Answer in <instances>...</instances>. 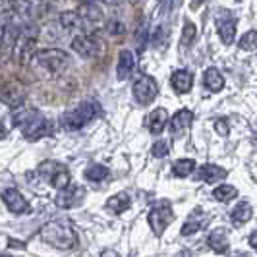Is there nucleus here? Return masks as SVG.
I'll use <instances>...</instances> for the list:
<instances>
[{
  "label": "nucleus",
  "mask_w": 257,
  "mask_h": 257,
  "mask_svg": "<svg viewBox=\"0 0 257 257\" xmlns=\"http://www.w3.org/2000/svg\"><path fill=\"white\" fill-rule=\"evenodd\" d=\"M14 124L20 126L22 132H24V138L27 142H37L45 136H51L52 134V122L43 116L39 110H33V108H27V110H22L14 116Z\"/></svg>",
  "instance_id": "obj_1"
},
{
  "label": "nucleus",
  "mask_w": 257,
  "mask_h": 257,
  "mask_svg": "<svg viewBox=\"0 0 257 257\" xmlns=\"http://www.w3.org/2000/svg\"><path fill=\"white\" fill-rule=\"evenodd\" d=\"M41 240L45 244L58 247V249H70L77 244L76 230L62 220H51L41 228Z\"/></svg>",
  "instance_id": "obj_2"
},
{
  "label": "nucleus",
  "mask_w": 257,
  "mask_h": 257,
  "mask_svg": "<svg viewBox=\"0 0 257 257\" xmlns=\"http://www.w3.org/2000/svg\"><path fill=\"white\" fill-rule=\"evenodd\" d=\"M33 66L49 76H58L70 66V54L62 49H45L33 54Z\"/></svg>",
  "instance_id": "obj_3"
},
{
  "label": "nucleus",
  "mask_w": 257,
  "mask_h": 257,
  "mask_svg": "<svg viewBox=\"0 0 257 257\" xmlns=\"http://www.w3.org/2000/svg\"><path fill=\"white\" fill-rule=\"evenodd\" d=\"M97 116H101V104L97 101H83L76 108L68 110L60 122L68 132H76L83 128L85 124H89L91 120H95Z\"/></svg>",
  "instance_id": "obj_4"
},
{
  "label": "nucleus",
  "mask_w": 257,
  "mask_h": 257,
  "mask_svg": "<svg viewBox=\"0 0 257 257\" xmlns=\"http://www.w3.org/2000/svg\"><path fill=\"white\" fill-rule=\"evenodd\" d=\"M147 220L153 228L155 236H163V232L167 230L168 224H172L174 220V211H172V203L168 199H159L155 201L151 209H149V215Z\"/></svg>",
  "instance_id": "obj_5"
},
{
  "label": "nucleus",
  "mask_w": 257,
  "mask_h": 257,
  "mask_svg": "<svg viewBox=\"0 0 257 257\" xmlns=\"http://www.w3.org/2000/svg\"><path fill=\"white\" fill-rule=\"evenodd\" d=\"M39 174L49 182L51 186L58 188V190H64V188H68L72 184L68 168L62 163H58V161H45V163H41L39 165Z\"/></svg>",
  "instance_id": "obj_6"
},
{
  "label": "nucleus",
  "mask_w": 257,
  "mask_h": 257,
  "mask_svg": "<svg viewBox=\"0 0 257 257\" xmlns=\"http://www.w3.org/2000/svg\"><path fill=\"white\" fill-rule=\"evenodd\" d=\"M77 14L81 18V24H83L85 31H97V29L103 27L104 14H103V8L97 2H83V4H79Z\"/></svg>",
  "instance_id": "obj_7"
},
{
  "label": "nucleus",
  "mask_w": 257,
  "mask_h": 257,
  "mask_svg": "<svg viewBox=\"0 0 257 257\" xmlns=\"http://www.w3.org/2000/svg\"><path fill=\"white\" fill-rule=\"evenodd\" d=\"M159 95L157 81L151 76H140L134 81V99L140 104H151Z\"/></svg>",
  "instance_id": "obj_8"
},
{
  "label": "nucleus",
  "mask_w": 257,
  "mask_h": 257,
  "mask_svg": "<svg viewBox=\"0 0 257 257\" xmlns=\"http://www.w3.org/2000/svg\"><path fill=\"white\" fill-rule=\"evenodd\" d=\"M35 45H37V29L35 27H24L22 37H20L16 49H14V56L18 58V62L26 64L27 60L31 58V52L35 49Z\"/></svg>",
  "instance_id": "obj_9"
},
{
  "label": "nucleus",
  "mask_w": 257,
  "mask_h": 257,
  "mask_svg": "<svg viewBox=\"0 0 257 257\" xmlns=\"http://www.w3.org/2000/svg\"><path fill=\"white\" fill-rule=\"evenodd\" d=\"M72 49H74L81 58H89L91 60V58L101 56L103 45H101L95 37L81 33V35H76V37L72 39Z\"/></svg>",
  "instance_id": "obj_10"
},
{
  "label": "nucleus",
  "mask_w": 257,
  "mask_h": 257,
  "mask_svg": "<svg viewBox=\"0 0 257 257\" xmlns=\"http://www.w3.org/2000/svg\"><path fill=\"white\" fill-rule=\"evenodd\" d=\"M85 197V188L81 184H70L68 188L60 190L54 197V203L60 209H72V207L79 205Z\"/></svg>",
  "instance_id": "obj_11"
},
{
  "label": "nucleus",
  "mask_w": 257,
  "mask_h": 257,
  "mask_svg": "<svg viewBox=\"0 0 257 257\" xmlns=\"http://www.w3.org/2000/svg\"><path fill=\"white\" fill-rule=\"evenodd\" d=\"M2 199H4L6 207L12 213H16V215H22V213H29L31 211V205L27 203L26 197L18 192V190H14V188H6L2 192Z\"/></svg>",
  "instance_id": "obj_12"
},
{
  "label": "nucleus",
  "mask_w": 257,
  "mask_h": 257,
  "mask_svg": "<svg viewBox=\"0 0 257 257\" xmlns=\"http://www.w3.org/2000/svg\"><path fill=\"white\" fill-rule=\"evenodd\" d=\"M217 29H219V37L224 45H232V41L236 37V18H232L228 12H220L217 18Z\"/></svg>",
  "instance_id": "obj_13"
},
{
  "label": "nucleus",
  "mask_w": 257,
  "mask_h": 257,
  "mask_svg": "<svg viewBox=\"0 0 257 257\" xmlns=\"http://www.w3.org/2000/svg\"><path fill=\"white\" fill-rule=\"evenodd\" d=\"M193 122V112L190 108H180L176 114L170 118V134L172 136H182L186 130L190 128V124Z\"/></svg>",
  "instance_id": "obj_14"
},
{
  "label": "nucleus",
  "mask_w": 257,
  "mask_h": 257,
  "mask_svg": "<svg viewBox=\"0 0 257 257\" xmlns=\"http://www.w3.org/2000/svg\"><path fill=\"white\" fill-rule=\"evenodd\" d=\"M207 244H209V247H211L215 253H226L228 247H230V242H228V230L222 228V226L215 228V230H211L209 238H207Z\"/></svg>",
  "instance_id": "obj_15"
},
{
  "label": "nucleus",
  "mask_w": 257,
  "mask_h": 257,
  "mask_svg": "<svg viewBox=\"0 0 257 257\" xmlns=\"http://www.w3.org/2000/svg\"><path fill=\"white\" fill-rule=\"evenodd\" d=\"M226 176H228V170L219 165H203L197 168V180L209 182V184H217V182L224 180Z\"/></svg>",
  "instance_id": "obj_16"
},
{
  "label": "nucleus",
  "mask_w": 257,
  "mask_h": 257,
  "mask_svg": "<svg viewBox=\"0 0 257 257\" xmlns=\"http://www.w3.org/2000/svg\"><path fill=\"white\" fill-rule=\"evenodd\" d=\"M134 68H136V58H134V52L132 51H122L118 56V66H116V77L120 81L128 79L134 74Z\"/></svg>",
  "instance_id": "obj_17"
},
{
  "label": "nucleus",
  "mask_w": 257,
  "mask_h": 257,
  "mask_svg": "<svg viewBox=\"0 0 257 257\" xmlns=\"http://www.w3.org/2000/svg\"><path fill=\"white\" fill-rule=\"evenodd\" d=\"M170 85L176 93H190L193 87V76L188 70H176L170 76Z\"/></svg>",
  "instance_id": "obj_18"
},
{
  "label": "nucleus",
  "mask_w": 257,
  "mask_h": 257,
  "mask_svg": "<svg viewBox=\"0 0 257 257\" xmlns=\"http://www.w3.org/2000/svg\"><path fill=\"white\" fill-rule=\"evenodd\" d=\"M168 124V112L167 108H155L151 114L147 116V126H149V132L153 134V136H161L163 134V130L167 128Z\"/></svg>",
  "instance_id": "obj_19"
},
{
  "label": "nucleus",
  "mask_w": 257,
  "mask_h": 257,
  "mask_svg": "<svg viewBox=\"0 0 257 257\" xmlns=\"http://www.w3.org/2000/svg\"><path fill=\"white\" fill-rule=\"evenodd\" d=\"M130 207H132V199H130L128 193L120 192L112 195L108 201H106V209L110 211V213H114V215H120V213H124V211H128Z\"/></svg>",
  "instance_id": "obj_20"
},
{
  "label": "nucleus",
  "mask_w": 257,
  "mask_h": 257,
  "mask_svg": "<svg viewBox=\"0 0 257 257\" xmlns=\"http://www.w3.org/2000/svg\"><path fill=\"white\" fill-rule=\"evenodd\" d=\"M203 85L209 91H220L224 87V77L220 74L217 68H207L205 74H203Z\"/></svg>",
  "instance_id": "obj_21"
},
{
  "label": "nucleus",
  "mask_w": 257,
  "mask_h": 257,
  "mask_svg": "<svg viewBox=\"0 0 257 257\" xmlns=\"http://www.w3.org/2000/svg\"><path fill=\"white\" fill-rule=\"evenodd\" d=\"M251 215H253V209H251V205L247 201H240L230 211V219L234 224H245L247 220L251 219Z\"/></svg>",
  "instance_id": "obj_22"
},
{
  "label": "nucleus",
  "mask_w": 257,
  "mask_h": 257,
  "mask_svg": "<svg viewBox=\"0 0 257 257\" xmlns=\"http://www.w3.org/2000/svg\"><path fill=\"white\" fill-rule=\"evenodd\" d=\"M60 26L64 27L66 31H74V29H83L81 18H79V14L74 12V10H66V12L60 14Z\"/></svg>",
  "instance_id": "obj_23"
},
{
  "label": "nucleus",
  "mask_w": 257,
  "mask_h": 257,
  "mask_svg": "<svg viewBox=\"0 0 257 257\" xmlns=\"http://www.w3.org/2000/svg\"><path fill=\"white\" fill-rule=\"evenodd\" d=\"M193 170H195V161H193V159H178V161L172 165V172H174V176H178V178L190 176Z\"/></svg>",
  "instance_id": "obj_24"
},
{
  "label": "nucleus",
  "mask_w": 257,
  "mask_h": 257,
  "mask_svg": "<svg viewBox=\"0 0 257 257\" xmlns=\"http://www.w3.org/2000/svg\"><path fill=\"white\" fill-rule=\"evenodd\" d=\"M2 101L6 104H10L14 108H18L20 104L26 101V93L22 89H10V87H4L2 91Z\"/></svg>",
  "instance_id": "obj_25"
},
{
  "label": "nucleus",
  "mask_w": 257,
  "mask_h": 257,
  "mask_svg": "<svg viewBox=\"0 0 257 257\" xmlns=\"http://www.w3.org/2000/svg\"><path fill=\"white\" fill-rule=\"evenodd\" d=\"M108 168L103 167V165H89L85 168V178L91 182H103L108 178Z\"/></svg>",
  "instance_id": "obj_26"
},
{
  "label": "nucleus",
  "mask_w": 257,
  "mask_h": 257,
  "mask_svg": "<svg viewBox=\"0 0 257 257\" xmlns=\"http://www.w3.org/2000/svg\"><path fill=\"white\" fill-rule=\"evenodd\" d=\"M238 195V190L234 188V186H228V184H222L219 188H215V192H213V197L220 201V203H226V201H230Z\"/></svg>",
  "instance_id": "obj_27"
},
{
  "label": "nucleus",
  "mask_w": 257,
  "mask_h": 257,
  "mask_svg": "<svg viewBox=\"0 0 257 257\" xmlns=\"http://www.w3.org/2000/svg\"><path fill=\"white\" fill-rule=\"evenodd\" d=\"M195 35H197L195 24H193V22H186V24H184V29H182V39H180L182 49H190L192 43L195 41Z\"/></svg>",
  "instance_id": "obj_28"
},
{
  "label": "nucleus",
  "mask_w": 257,
  "mask_h": 257,
  "mask_svg": "<svg viewBox=\"0 0 257 257\" xmlns=\"http://www.w3.org/2000/svg\"><path fill=\"white\" fill-rule=\"evenodd\" d=\"M240 49H242V51H255L257 49V29H249L244 37L240 39Z\"/></svg>",
  "instance_id": "obj_29"
},
{
  "label": "nucleus",
  "mask_w": 257,
  "mask_h": 257,
  "mask_svg": "<svg viewBox=\"0 0 257 257\" xmlns=\"http://www.w3.org/2000/svg\"><path fill=\"white\" fill-rule=\"evenodd\" d=\"M207 224V220H195L192 217V219L188 220V222H184V226H182V236H192L193 232L201 230L203 226Z\"/></svg>",
  "instance_id": "obj_30"
},
{
  "label": "nucleus",
  "mask_w": 257,
  "mask_h": 257,
  "mask_svg": "<svg viewBox=\"0 0 257 257\" xmlns=\"http://www.w3.org/2000/svg\"><path fill=\"white\" fill-rule=\"evenodd\" d=\"M168 151H170V145H168V142H165V140L155 142L153 147H151V153H153V157H157V159H161V157L168 155Z\"/></svg>",
  "instance_id": "obj_31"
},
{
  "label": "nucleus",
  "mask_w": 257,
  "mask_h": 257,
  "mask_svg": "<svg viewBox=\"0 0 257 257\" xmlns=\"http://www.w3.org/2000/svg\"><path fill=\"white\" fill-rule=\"evenodd\" d=\"M165 35H167L165 26H157L153 29V33H151V43H153L155 47H161L165 43Z\"/></svg>",
  "instance_id": "obj_32"
},
{
  "label": "nucleus",
  "mask_w": 257,
  "mask_h": 257,
  "mask_svg": "<svg viewBox=\"0 0 257 257\" xmlns=\"http://www.w3.org/2000/svg\"><path fill=\"white\" fill-rule=\"evenodd\" d=\"M106 29H108V33L110 35H114V37H118V35H124V24L122 22H118V20H110L108 22V26H106Z\"/></svg>",
  "instance_id": "obj_33"
},
{
  "label": "nucleus",
  "mask_w": 257,
  "mask_h": 257,
  "mask_svg": "<svg viewBox=\"0 0 257 257\" xmlns=\"http://www.w3.org/2000/svg\"><path fill=\"white\" fill-rule=\"evenodd\" d=\"M215 130H217L220 136L224 138V136H228L230 126H228V122H226V120H222V118H220V120H217V122H215Z\"/></svg>",
  "instance_id": "obj_34"
},
{
  "label": "nucleus",
  "mask_w": 257,
  "mask_h": 257,
  "mask_svg": "<svg viewBox=\"0 0 257 257\" xmlns=\"http://www.w3.org/2000/svg\"><path fill=\"white\" fill-rule=\"evenodd\" d=\"M145 37H147V27L142 26V27H140V31L136 33V39L140 41V45H142V47L145 45Z\"/></svg>",
  "instance_id": "obj_35"
},
{
  "label": "nucleus",
  "mask_w": 257,
  "mask_h": 257,
  "mask_svg": "<svg viewBox=\"0 0 257 257\" xmlns=\"http://www.w3.org/2000/svg\"><path fill=\"white\" fill-rule=\"evenodd\" d=\"M101 257H120V253L114 251V249H104L103 253H101Z\"/></svg>",
  "instance_id": "obj_36"
},
{
  "label": "nucleus",
  "mask_w": 257,
  "mask_h": 257,
  "mask_svg": "<svg viewBox=\"0 0 257 257\" xmlns=\"http://www.w3.org/2000/svg\"><path fill=\"white\" fill-rule=\"evenodd\" d=\"M249 245H251L253 249H257V230L251 232V236H249Z\"/></svg>",
  "instance_id": "obj_37"
},
{
  "label": "nucleus",
  "mask_w": 257,
  "mask_h": 257,
  "mask_svg": "<svg viewBox=\"0 0 257 257\" xmlns=\"http://www.w3.org/2000/svg\"><path fill=\"white\" fill-rule=\"evenodd\" d=\"M178 257H192V253H190V251H188V249H184V251H182L180 255Z\"/></svg>",
  "instance_id": "obj_38"
},
{
  "label": "nucleus",
  "mask_w": 257,
  "mask_h": 257,
  "mask_svg": "<svg viewBox=\"0 0 257 257\" xmlns=\"http://www.w3.org/2000/svg\"><path fill=\"white\" fill-rule=\"evenodd\" d=\"M2 257H8V255H2Z\"/></svg>",
  "instance_id": "obj_39"
}]
</instances>
